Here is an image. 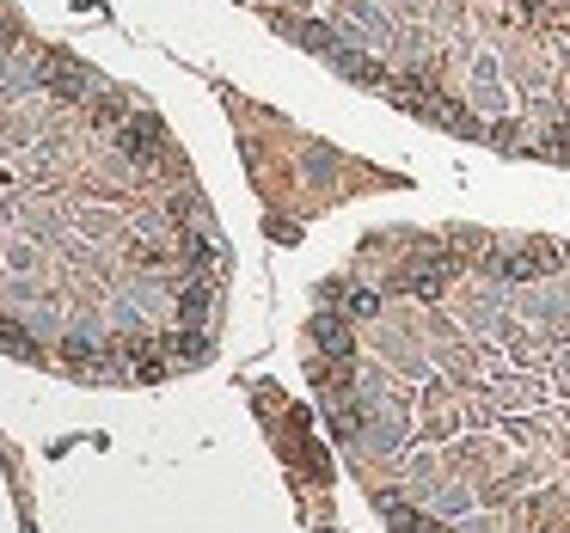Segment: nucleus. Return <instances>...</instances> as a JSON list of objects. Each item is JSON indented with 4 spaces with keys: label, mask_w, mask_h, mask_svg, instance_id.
Instances as JSON below:
<instances>
[{
    "label": "nucleus",
    "mask_w": 570,
    "mask_h": 533,
    "mask_svg": "<svg viewBox=\"0 0 570 533\" xmlns=\"http://www.w3.org/2000/svg\"><path fill=\"white\" fill-rule=\"evenodd\" d=\"M301 362L387 533H570V239L380 227L313 288Z\"/></svg>",
    "instance_id": "1"
}]
</instances>
